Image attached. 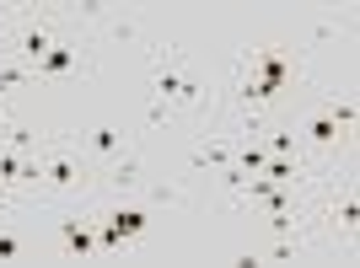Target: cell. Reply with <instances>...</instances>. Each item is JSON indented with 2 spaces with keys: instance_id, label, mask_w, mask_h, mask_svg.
Listing matches in <instances>:
<instances>
[{
  "instance_id": "obj_4",
  "label": "cell",
  "mask_w": 360,
  "mask_h": 268,
  "mask_svg": "<svg viewBox=\"0 0 360 268\" xmlns=\"http://www.w3.org/2000/svg\"><path fill=\"white\" fill-rule=\"evenodd\" d=\"M38 166H44V177L54 182V188H75V182H81V166H75L70 150H54V156H49V161H38Z\"/></svg>"
},
{
  "instance_id": "obj_12",
  "label": "cell",
  "mask_w": 360,
  "mask_h": 268,
  "mask_svg": "<svg viewBox=\"0 0 360 268\" xmlns=\"http://www.w3.org/2000/svg\"><path fill=\"white\" fill-rule=\"evenodd\" d=\"M11 257H22V241L11 231H0V263H11Z\"/></svg>"
},
{
  "instance_id": "obj_6",
  "label": "cell",
  "mask_w": 360,
  "mask_h": 268,
  "mask_svg": "<svg viewBox=\"0 0 360 268\" xmlns=\"http://www.w3.org/2000/svg\"><path fill=\"white\" fill-rule=\"evenodd\" d=\"M307 134H312V145H333V140H339V123H333L328 113H317V119L307 123Z\"/></svg>"
},
{
  "instance_id": "obj_14",
  "label": "cell",
  "mask_w": 360,
  "mask_h": 268,
  "mask_svg": "<svg viewBox=\"0 0 360 268\" xmlns=\"http://www.w3.org/2000/svg\"><path fill=\"white\" fill-rule=\"evenodd\" d=\"M0 199H6V182H0Z\"/></svg>"
},
{
  "instance_id": "obj_11",
  "label": "cell",
  "mask_w": 360,
  "mask_h": 268,
  "mask_svg": "<svg viewBox=\"0 0 360 268\" xmlns=\"http://www.w3.org/2000/svg\"><path fill=\"white\" fill-rule=\"evenodd\" d=\"M22 81H32L27 65H6V70H0V91H6V86H22Z\"/></svg>"
},
{
  "instance_id": "obj_13",
  "label": "cell",
  "mask_w": 360,
  "mask_h": 268,
  "mask_svg": "<svg viewBox=\"0 0 360 268\" xmlns=\"http://www.w3.org/2000/svg\"><path fill=\"white\" fill-rule=\"evenodd\" d=\"M269 156H296V134H274V140H269Z\"/></svg>"
},
{
  "instance_id": "obj_9",
  "label": "cell",
  "mask_w": 360,
  "mask_h": 268,
  "mask_svg": "<svg viewBox=\"0 0 360 268\" xmlns=\"http://www.w3.org/2000/svg\"><path fill=\"white\" fill-rule=\"evenodd\" d=\"M333 225H345V231H355V220H360V204L355 199H345V204H333V215H328Z\"/></svg>"
},
{
  "instance_id": "obj_3",
  "label": "cell",
  "mask_w": 360,
  "mask_h": 268,
  "mask_svg": "<svg viewBox=\"0 0 360 268\" xmlns=\"http://www.w3.org/2000/svg\"><path fill=\"white\" fill-rule=\"evenodd\" d=\"M75 65H81V43H54L44 60L32 65V75H65V70H75Z\"/></svg>"
},
{
  "instance_id": "obj_2",
  "label": "cell",
  "mask_w": 360,
  "mask_h": 268,
  "mask_svg": "<svg viewBox=\"0 0 360 268\" xmlns=\"http://www.w3.org/2000/svg\"><path fill=\"white\" fill-rule=\"evenodd\" d=\"M49 48H54V32H49L44 22H32V27L22 32V38H16V54H22V65H27V70H32L38 60H44Z\"/></svg>"
},
{
  "instance_id": "obj_5",
  "label": "cell",
  "mask_w": 360,
  "mask_h": 268,
  "mask_svg": "<svg viewBox=\"0 0 360 268\" xmlns=\"http://www.w3.org/2000/svg\"><path fill=\"white\" fill-rule=\"evenodd\" d=\"M86 145L97 150V156H119V150H124V134L113 129V123H97V129L86 134Z\"/></svg>"
},
{
  "instance_id": "obj_7",
  "label": "cell",
  "mask_w": 360,
  "mask_h": 268,
  "mask_svg": "<svg viewBox=\"0 0 360 268\" xmlns=\"http://www.w3.org/2000/svg\"><path fill=\"white\" fill-rule=\"evenodd\" d=\"M108 182H113V188H135V182H140V161H135V156H124V161L113 166V177H108Z\"/></svg>"
},
{
  "instance_id": "obj_10",
  "label": "cell",
  "mask_w": 360,
  "mask_h": 268,
  "mask_svg": "<svg viewBox=\"0 0 360 268\" xmlns=\"http://www.w3.org/2000/svg\"><path fill=\"white\" fill-rule=\"evenodd\" d=\"M328 119L339 123V129H355V102H349V97H339V102L328 107Z\"/></svg>"
},
{
  "instance_id": "obj_8",
  "label": "cell",
  "mask_w": 360,
  "mask_h": 268,
  "mask_svg": "<svg viewBox=\"0 0 360 268\" xmlns=\"http://www.w3.org/2000/svg\"><path fill=\"white\" fill-rule=\"evenodd\" d=\"M32 140H38V134H32V129H22V123H11V129H6V145H11L16 156H27V150H32Z\"/></svg>"
},
{
  "instance_id": "obj_1",
  "label": "cell",
  "mask_w": 360,
  "mask_h": 268,
  "mask_svg": "<svg viewBox=\"0 0 360 268\" xmlns=\"http://www.w3.org/2000/svg\"><path fill=\"white\" fill-rule=\"evenodd\" d=\"M60 241H65V253H70V257H91V253H97V231H91L81 215H65V220H60Z\"/></svg>"
}]
</instances>
